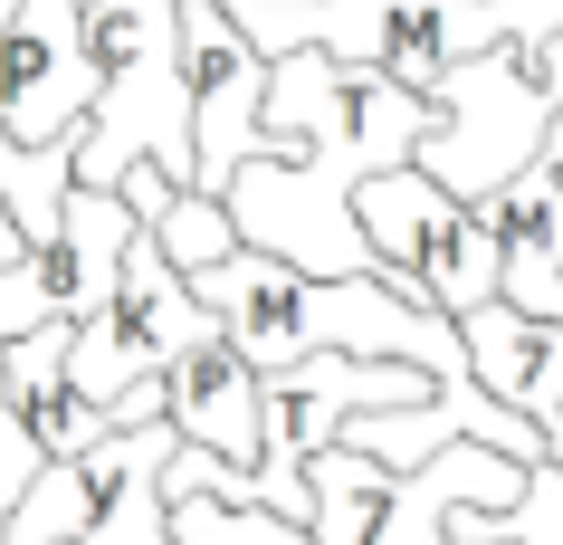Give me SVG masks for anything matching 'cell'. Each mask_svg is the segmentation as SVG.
<instances>
[{"mask_svg": "<svg viewBox=\"0 0 563 545\" xmlns=\"http://www.w3.org/2000/svg\"><path fill=\"white\" fill-rule=\"evenodd\" d=\"M554 48L563 39V0H383V30H373V67L391 87L430 96L459 58L477 48Z\"/></svg>", "mask_w": 563, "mask_h": 545, "instance_id": "ba28073f", "label": "cell"}, {"mask_svg": "<svg viewBox=\"0 0 563 545\" xmlns=\"http://www.w3.org/2000/svg\"><path fill=\"white\" fill-rule=\"evenodd\" d=\"M191 297L210 306V326L249 373H287L306 355H373V363H420L440 393L477 383L468 345L440 306H420L411 287L391 277H306L287 259H258V249H230L210 269L181 277Z\"/></svg>", "mask_w": 563, "mask_h": 545, "instance_id": "6da1fadb", "label": "cell"}, {"mask_svg": "<svg viewBox=\"0 0 563 545\" xmlns=\"http://www.w3.org/2000/svg\"><path fill=\"white\" fill-rule=\"evenodd\" d=\"M87 0H10L0 10V134L20 153H58L87 124Z\"/></svg>", "mask_w": 563, "mask_h": 545, "instance_id": "52a82bcc", "label": "cell"}, {"mask_svg": "<svg viewBox=\"0 0 563 545\" xmlns=\"http://www.w3.org/2000/svg\"><path fill=\"white\" fill-rule=\"evenodd\" d=\"M124 240H134L124 192H87V182H67V192H58V220L0 269V345L30 335V326H77V316H96V306L115 297Z\"/></svg>", "mask_w": 563, "mask_h": 545, "instance_id": "5b68a950", "label": "cell"}, {"mask_svg": "<svg viewBox=\"0 0 563 545\" xmlns=\"http://www.w3.org/2000/svg\"><path fill=\"white\" fill-rule=\"evenodd\" d=\"M173 48H181V87H191V182L181 192H230L239 163H267V134H258V87H267V58L230 30L220 0H181L173 10Z\"/></svg>", "mask_w": 563, "mask_h": 545, "instance_id": "8992f818", "label": "cell"}, {"mask_svg": "<svg viewBox=\"0 0 563 545\" xmlns=\"http://www.w3.org/2000/svg\"><path fill=\"white\" fill-rule=\"evenodd\" d=\"M153 249H163L181 277L210 269V259H230V249H239L230 201H210V192H173V201H163V220H153Z\"/></svg>", "mask_w": 563, "mask_h": 545, "instance_id": "4fadbf2b", "label": "cell"}, {"mask_svg": "<svg viewBox=\"0 0 563 545\" xmlns=\"http://www.w3.org/2000/svg\"><path fill=\"white\" fill-rule=\"evenodd\" d=\"M430 134H420V173L440 182L449 201H487L497 182H516L544 153V116H554L563 96L544 87V48H477V58H459L430 87Z\"/></svg>", "mask_w": 563, "mask_h": 545, "instance_id": "7a4b0ae2", "label": "cell"}, {"mask_svg": "<svg viewBox=\"0 0 563 545\" xmlns=\"http://www.w3.org/2000/svg\"><path fill=\"white\" fill-rule=\"evenodd\" d=\"M173 536L181 545H316L306 526L267 508H220V498H173Z\"/></svg>", "mask_w": 563, "mask_h": 545, "instance_id": "5bb4252c", "label": "cell"}, {"mask_svg": "<svg viewBox=\"0 0 563 545\" xmlns=\"http://www.w3.org/2000/svg\"><path fill=\"white\" fill-rule=\"evenodd\" d=\"M534 163H554V173H563V106L544 116V153H534Z\"/></svg>", "mask_w": 563, "mask_h": 545, "instance_id": "2e32d148", "label": "cell"}, {"mask_svg": "<svg viewBox=\"0 0 563 545\" xmlns=\"http://www.w3.org/2000/svg\"><path fill=\"white\" fill-rule=\"evenodd\" d=\"M449 326H459V345H468L477 393L506 402V412L544 440V459L563 469V326H534V316H516L506 297L468 306V316H449Z\"/></svg>", "mask_w": 563, "mask_h": 545, "instance_id": "9c48e42d", "label": "cell"}, {"mask_svg": "<svg viewBox=\"0 0 563 545\" xmlns=\"http://www.w3.org/2000/svg\"><path fill=\"white\" fill-rule=\"evenodd\" d=\"M20 249H30V230H20V211H10V192H0V269H10Z\"/></svg>", "mask_w": 563, "mask_h": 545, "instance_id": "9a60e30c", "label": "cell"}, {"mask_svg": "<svg viewBox=\"0 0 563 545\" xmlns=\"http://www.w3.org/2000/svg\"><path fill=\"white\" fill-rule=\"evenodd\" d=\"M173 422H134V430H106L87 440V469H96V516L77 545H181L173 536V498H163V459H173Z\"/></svg>", "mask_w": 563, "mask_h": 545, "instance_id": "7c38bea8", "label": "cell"}, {"mask_svg": "<svg viewBox=\"0 0 563 545\" xmlns=\"http://www.w3.org/2000/svg\"><path fill=\"white\" fill-rule=\"evenodd\" d=\"M354 230L373 249V277L411 287L440 316H468V306L497 297V269H506L497 230L477 220V201H449L420 163H391V173L354 182Z\"/></svg>", "mask_w": 563, "mask_h": 545, "instance_id": "3957f363", "label": "cell"}, {"mask_svg": "<svg viewBox=\"0 0 563 545\" xmlns=\"http://www.w3.org/2000/svg\"><path fill=\"white\" fill-rule=\"evenodd\" d=\"M153 383H163V422H173L181 450L230 459V469H258V373H249L220 335L181 345Z\"/></svg>", "mask_w": 563, "mask_h": 545, "instance_id": "30bf717a", "label": "cell"}, {"mask_svg": "<svg viewBox=\"0 0 563 545\" xmlns=\"http://www.w3.org/2000/svg\"><path fill=\"white\" fill-rule=\"evenodd\" d=\"M0 402H10V430L30 440V459H77L87 440L115 430L67 383V326H30V335L0 345Z\"/></svg>", "mask_w": 563, "mask_h": 545, "instance_id": "8fae6325", "label": "cell"}, {"mask_svg": "<svg viewBox=\"0 0 563 545\" xmlns=\"http://www.w3.org/2000/svg\"><path fill=\"white\" fill-rule=\"evenodd\" d=\"M201 335H220L210 306L181 287V269L153 249V230H134V240H124V269H115V297L67 326V383L106 412V402H124L134 383H153L181 345H201Z\"/></svg>", "mask_w": 563, "mask_h": 545, "instance_id": "277c9868", "label": "cell"}]
</instances>
